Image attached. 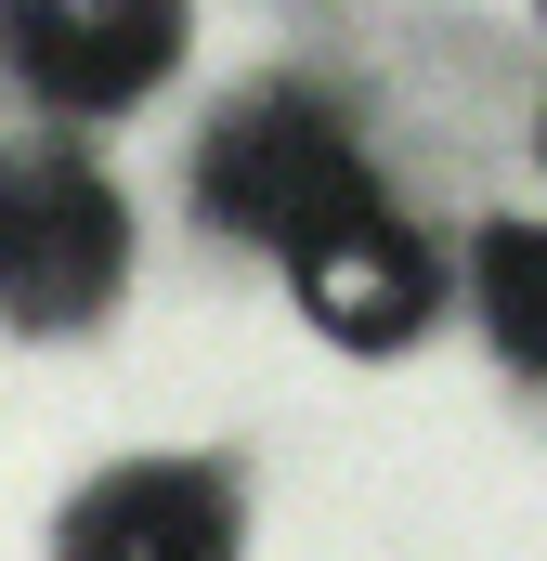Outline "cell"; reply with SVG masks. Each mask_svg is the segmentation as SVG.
Wrapping results in <instances>:
<instances>
[{
  "instance_id": "6",
  "label": "cell",
  "mask_w": 547,
  "mask_h": 561,
  "mask_svg": "<svg viewBox=\"0 0 547 561\" xmlns=\"http://www.w3.org/2000/svg\"><path fill=\"white\" fill-rule=\"evenodd\" d=\"M482 313H496V340L547 379V236H522V222H509V236L482 249Z\"/></svg>"
},
{
  "instance_id": "1",
  "label": "cell",
  "mask_w": 547,
  "mask_h": 561,
  "mask_svg": "<svg viewBox=\"0 0 547 561\" xmlns=\"http://www.w3.org/2000/svg\"><path fill=\"white\" fill-rule=\"evenodd\" d=\"M196 196H209L235 236L287 249V262H313V249H339V236L379 222L365 157L339 131V105H313V92H248V105L209 131V157H196Z\"/></svg>"
},
{
  "instance_id": "3",
  "label": "cell",
  "mask_w": 547,
  "mask_h": 561,
  "mask_svg": "<svg viewBox=\"0 0 547 561\" xmlns=\"http://www.w3.org/2000/svg\"><path fill=\"white\" fill-rule=\"evenodd\" d=\"M0 53H13L53 105H131V92L170 79L183 13H156V0H13V13H0Z\"/></svg>"
},
{
  "instance_id": "4",
  "label": "cell",
  "mask_w": 547,
  "mask_h": 561,
  "mask_svg": "<svg viewBox=\"0 0 547 561\" xmlns=\"http://www.w3.org/2000/svg\"><path fill=\"white\" fill-rule=\"evenodd\" d=\"M66 561H235V496L222 470H118L66 510Z\"/></svg>"
},
{
  "instance_id": "5",
  "label": "cell",
  "mask_w": 547,
  "mask_h": 561,
  "mask_svg": "<svg viewBox=\"0 0 547 561\" xmlns=\"http://www.w3.org/2000/svg\"><path fill=\"white\" fill-rule=\"evenodd\" d=\"M300 300H313V327H339V340H405L417 313H430V249H405L392 222H365V236H339V249H313L300 262Z\"/></svg>"
},
{
  "instance_id": "2",
  "label": "cell",
  "mask_w": 547,
  "mask_h": 561,
  "mask_svg": "<svg viewBox=\"0 0 547 561\" xmlns=\"http://www.w3.org/2000/svg\"><path fill=\"white\" fill-rule=\"evenodd\" d=\"M118 183L66 144H13L0 157V313L13 327H79L118 300Z\"/></svg>"
}]
</instances>
